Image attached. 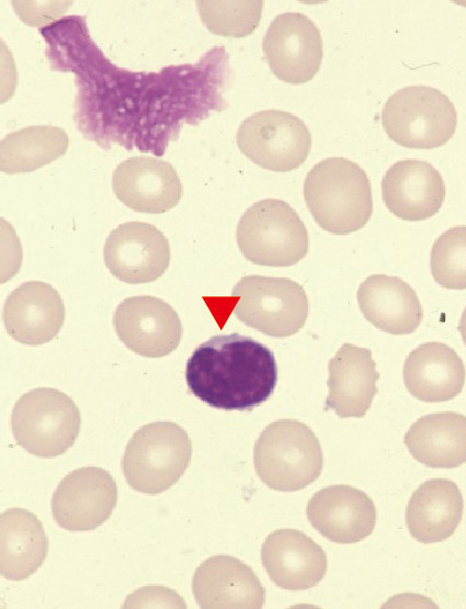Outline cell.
Here are the masks:
<instances>
[{"label":"cell","mask_w":466,"mask_h":609,"mask_svg":"<svg viewBox=\"0 0 466 609\" xmlns=\"http://www.w3.org/2000/svg\"><path fill=\"white\" fill-rule=\"evenodd\" d=\"M55 70L75 74V121L104 148L112 144L163 155L184 124L196 125L227 108L230 69L224 47L196 64L134 72L113 65L91 40L86 19L65 16L41 29Z\"/></svg>","instance_id":"obj_1"},{"label":"cell","mask_w":466,"mask_h":609,"mask_svg":"<svg viewBox=\"0 0 466 609\" xmlns=\"http://www.w3.org/2000/svg\"><path fill=\"white\" fill-rule=\"evenodd\" d=\"M189 390L211 407L251 410L268 401L277 383L273 352L239 335H217L201 343L185 369Z\"/></svg>","instance_id":"obj_2"},{"label":"cell","mask_w":466,"mask_h":609,"mask_svg":"<svg viewBox=\"0 0 466 609\" xmlns=\"http://www.w3.org/2000/svg\"><path fill=\"white\" fill-rule=\"evenodd\" d=\"M304 198L315 222L336 235L361 229L373 213L366 172L344 157H329L317 162L306 176Z\"/></svg>","instance_id":"obj_3"},{"label":"cell","mask_w":466,"mask_h":609,"mask_svg":"<svg viewBox=\"0 0 466 609\" xmlns=\"http://www.w3.org/2000/svg\"><path fill=\"white\" fill-rule=\"evenodd\" d=\"M253 463L258 476L270 488L294 492L318 478L323 460L319 440L307 425L280 419L260 433Z\"/></svg>","instance_id":"obj_4"},{"label":"cell","mask_w":466,"mask_h":609,"mask_svg":"<svg viewBox=\"0 0 466 609\" xmlns=\"http://www.w3.org/2000/svg\"><path fill=\"white\" fill-rule=\"evenodd\" d=\"M191 456L186 431L175 422L157 421L135 431L126 446L122 470L133 489L159 494L180 480Z\"/></svg>","instance_id":"obj_5"},{"label":"cell","mask_w":466,"mask_h":609,"mask_svg":"<svg viewBox=\"0 0 466 609\" xmlns=\"http://www.w3.org/2000/svg\"><path fill=\"white\" fill-rule=\"evenodd\" d=\"M237 244L254 264L289 267L308 252V233L296 211L286 202L265 199L252 204L238 222Z\"/></svg>","instance_id":"obj_6"},{"label":"cell","mask_w":466,"mask_h":609,"mask_svg":"<svg viewBox=\"0 0 466 609\" xmlns=\"http://www.w3.org/2000/svg\"><path fill=\"white\" fill-rule=\"evenodd\" d=\"M382 124L400 146L430 149L446 144L455 133L457 112L451 99L436 88L409 86L385 102Z\"/></svg>","instance_id":"obj_7"},{"label":"cell","mask_w":466,"mask_h":609,"mask_svg":"<svg viewBox=\"0 0 466 609\" xmlns=\"http://www.w3.org/2000/svg\"><path fill=\"white\" fill-rule=\"evenodd\" d=\"M81 427L80 411L65 393L52 387L22 395L11 415V429L19 446L39 458L65 453Z\"/></svg>","instance_id":"obj_8"},{"label":"cell","mask_w":466,"mask_h":609,"mask_svg":"<svg viewBox=\"0 0 466 609\" xmlns=\"http://www.w3.org/2000/svg\"><path fill=\"white\" fill-rule=\"evenodd\" d=\"M231 295L238 297L236 317L268 336H292L308 316L304 287L289 279L248 275L234 286Z\"/></svg>","instance_id":"obj_9"},{"label":"cell","mask_w":466,"mask_h":609,"mask_svg":"<svg viewBox=\"0 0 466 609\" xmlns=\"http://www.w3.org/2000/svg\"><path fill=\"white\" fill-rule=\"evenodd\" d=\"M236 140L251 161L277 172L298 168L311 147V135L304 121L281 110H264L248 116L240 124Z\"/></svg>","instance_id":"obj_10"},{"label":"cell","mask_w":466,"mask_h":609,"mask_svg":"<svg viewBox=\"0 0 466 609\" xmlns=\"http://www.w3.org/2000/svg\"><path fill=\"white\" fill-rule=\"evenodd\" d=\"M262 49L279 79L299 84L311 80L318 72L322 38L319 29L305 14L285 12L270 23Z\"/></svg>","instance_id":"obj_11"},{"label":"cell","mask_w":466,"mask_h":609,"mask_svg":"<svg viewBox=\"0 0 466 609\" xmlns=\"http://www.w3.org/2000/svg\"><path fill=\"white\" fill-rule=\"evenodd\" d=\"M113 325L128 349L147 358L170 354L182 338L177 312L167 302L150 295L122 301L113 315Z\"/></svg>","instance_id":"obj_12"},{"label":"cell","mask_w":466,"mask_h":609,"mask_svg":"<svg viewBox=\"0 0 466 609\" xmlns=\"http://www.w3.org/2000/svg\"><path fill=\"white\" fill-rule=\"evenodd\" d=\"M117 503L112 475L98 466H86L66 475L52 498L57 525L70 531H88L109 519Z\"/></svg>","instance_id":"obj_13"},{"label":"cell","mask_w":466,"mask_h":609,"mask_svg":"<svg viewBox=\"0 0 466 609\" xmlns=\"http://www.w3.org/2000/svg\"><path fill=\"white\" fill-rule=\"evenodd\" d=\"M104 262L118 280L148 283L161 277L170 263V245L156 226L126 222L114 228L105 240Z\"/></svg>","instance_id":"obj_14"},{"label":"cell","mask_w":466,"mask_h":609,"mask_svg":"<svg viewBox=\"0 0 466 609\" xmlns=\"http://www.w3.org/2000/svg\"><path fill=\"white\" fill-rule=\"evenodd\" d=\"M112 188L127 207L161 214L174 207L182 196V183L173 166L147 156L130 157L117 165Z\"/></svg>","instance_id":"obj_15"},{"label":"cell","mask_w":466,"mask_h":609,"mask_svg":"<svg viewBox=\"0 0 466 609\" xmlns=\"http://www.w3.org/2000/svg\"><path fill=\"white\" fill-rule=\"evenodd\" d=\"M311 526L336 543H355L368 537L376 523V509L362 490L331 485L317 492L307 504Z\"/></svg>","instance_id":"obj_16"},{"label":"cell","mask_w":466,"mask_h":609,"mask_svg":"<svg viewBox=\"0 0 466 609\" xmlns=\"http://www.w3.org/2000/svg\"><path fill=\"white\" fill-rule=\"evenodd\" d=\"M445 183L431 163L405 159L389 167L382 180V195L397 217L418 222L436 214L445 199Z\"/></svg>","instance_id":"obj_17"},{"label":"cell","mask_w":466,"mask_h":609,"mask_svg":"<svg viewBox=\"0 0 466 609\" xmlns=\"http://www.w3.org/2000/svg\"><path fill=\"white\" fill-rule=\"evenodd\" d=\"M65 322V305L50 284L29 281L14 289L3 305L8 334L25 345H43L54 339Z\"/></svg>","instance_id":"obj_18"},{"label":"cell","mask_w":466,"mask_h":609,"mask_svg":"<svg viewBox=\"0 0 466 609\" xmlns=\"http://www.w3.org/2000/svg\"><path fill=\"white\" fill-rule=\"evenodd\" d=\"M261 560L272 582L288 590L311 588L327 572L325 551L295 529H279L269 534L261 548Z\"/></svg>","instance_id":"obj_19"},{"label":"cell","mask_w":466,"mask_h":609,"mask_svg":"<svg viewBox=\"0 0 466 609\" xmlns=\"http://www.w3.org/2000/svg\"><path fill=\"white\" fill-rule=\"evenodd\" d=\"M194 598L204 609L262 608L265 590L253 571L229 555H215L195 571Z\"/></svg>","instance_id":"obj_20"},{"label":"cell","mask_w":466,"mask_h":609,"mask_svg":"<svg viewBox=\"0 0 466 609\" xmlns=\"http://www.w3.org/2000/svg\"><path fill=\"white\" fill-rule=\"evenodd\" d=\"M326 407L339 417L361 418L372 405L379 377L368 349L343 343L329 360Z\"/></svg>","instance_id":"obj_21"},{"label":"cell","mask_w":466,"mask_h":609,"mask_svg":"<svg viewBox=\"0 0 466 609\" xmlns=\"http://www.w3.org/2000/svg\"><path fill=\"white\" fill-rule=\"evenodd\" d=\"M402 374L412 396L422 402L439 403L462 392L466 372L454 349L443 342L430 341L410 352Z\"/></svg>","instance_id":"obj_22"},{"label":"cell","mask_w":466,"mask_h":609,"mask_svg":"<svg viewBox=\"0 0 466 609\" xmlns=\"http://www.w3.org/2000/svg\"><path fill=\"white\" fill-rule=\"evenodd\" d=\"M356 297L363 316L385 332L409 335L422 320L416 291L397 277L370 275L361 283Z\"/></svg>","instance_id":"obj_23"},{"label":"cell","mask_w":466,"mask_h":609,"mask_svg":"<svg viewBox=\"0 0 466 609\" xmlns=\"http://www.w3.org/2000/svg\"><path fill=\"white\" fill-rule=\"evenodd\" d=\"M463 510L464 499L454 482L446 478L429 480L418 487L408 503L407 527L419 542H441L454 533Z\"/></svg>","instance_id":"obj_24"},{"label":"cell","mask_w":466,"mask_h":609,"mask_svg":"<svg viewBox=\"0 0 466 609\" xmlns=\"http://www.w3.org/2000/svg\"><path fill=\"white\" fill-rule=\"evenodd\" d=\"M404 442L428 467H457L466 462V416L454 411L425 415L409 428Z\"/></svg>","instance_id":"obj_25"},{"label":"cell","mask_w":466,"mask_h":609,"mask_svg":"<svg viewBox=\"0 0 466 609\" xmlns=\"http://www.w3.org/2000/svg\"><path fill=\"white\" fill-rule=\"evenodd\" d=\"M1 574L10 580L31 576L44 563L48 540L42 522L23 508H10L1 515Z\"/></svg>","instance_id":"obj_26"},{"label":"cell","mask_w":466,"mask_h":609,"mask_svg":"<svg viewBox=\"0 0 466 609\" xmlns=\"http://www.w3.org/2000/svg\"><path fill=\"white\" fill-rule=\"evenodd\" d=\"M66 132L53 125H32L5 135L0 143V169L5 173L34 171L68 148Z\"/></svg>","instance_id":"obj_27"},{"label":"cell","mask_w":466,"mask_h":609,"mask_svg":"<svg viewBox=\"0 0 466 609\" xmlns=\"http://www.w3.org/2000/svg\"><path fill=\"white\" fill-rule=\"evenodd\" d=\"M263 1H197L202 22L214 34L243 37L257 27Z\"/></svg>","instance_id":"obj_28"},{"label":"cell","mask_w":466,"mask_h":609,"mask_svg":"<svg viewBox=\"0 0 466 609\" xmlns=\"http://www.w3.org/2000/svg\"><path fill=\"white\" fill-rule=\"evenodd\" d=\"M430 268L441 286L466 289V226H454L437 237L431 250Z\"/></svg>","instance_id":"obj_29"},{"label":"cell","mask_w":466,"mask_h":609,"mask_svg":"<svg viewBox=\"0 0 466 609\" xmlns=\"http://www.w3.org/2000/svg\"><path fill=\"white\" fill-rule=\"evenodd\" d=\"M458 330L461 332L464 343L466 345V307L462 314L459 325H458Z\"/></svg>","instance_id":"obj_30"}]
</instances>
